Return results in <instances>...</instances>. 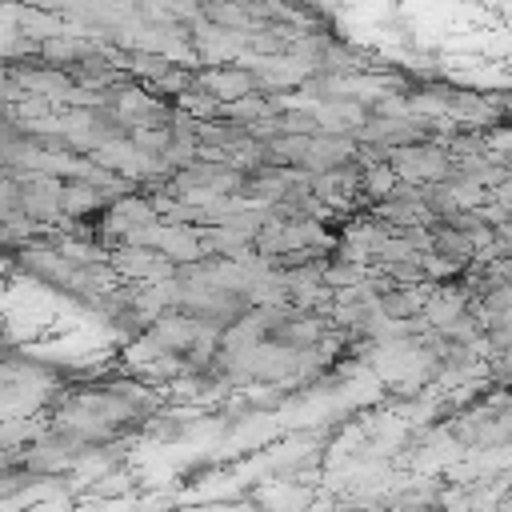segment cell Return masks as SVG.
Returning a JSON list of instances; mask_svg holds the SVG:
<instances>
[{"label":"cell","mask_w":512,"mask_h":512,"mask_svg":"<svg viewBox=\"0 0 512 512\" xmlns=\"http://www.w3.org/2000/svg\"><path fill=\"white\" fill-rule=\"evenodd\" d=\"M212 88H216V92H244L248 80H244V76H212Z\"/></svg>","instance_id":"cell-1"}]
</instances>
